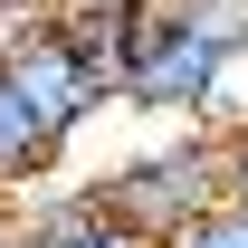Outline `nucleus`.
Wrapping results in <instances>:
<instances>
[{
  "label": "nucleus",
  "mask_w": 248,
  "mask_h": 248,
  "mask_svg": "<svg viewBox=\"0 0 248 248\" xmlns=\"http://www.w3.org/2000/svg\"><path fill=\"white\" fill-rule=\"evenodd\" d=\"M86 191L124 219V229H134V239H153V248H162L182 219H201L210 201H229V143H219L210 124H172L162 143L105 162Z\"/></svg>",
  "instance_id": "obj_1"
},
{
  "label": "nucleus",
  "mask_w": 248,
  "mask_h": 248,
  "mask_svg": "<svg viewBox=\"0 0 248 248\" xmlns=\"http://www.w3.org/2000/svg\"><path fill=\"white\" fill-rule=\"evenodd\" d=\"M0 77H10V86L29 95V105H38L48 124H58L67 143H77V134H86V124L105 115V105H115V95L95 86V67L77 58V48H67V29H58V10H48L38 29H19L10 48H0Z\"/></svg>",
  "instance_id": "obj_2"
},
{
  "label": "nucleus",
  "mask_w": 248,
  "mask_h": 248,
  "mask_svg": "<svg viewBox=\"0 0 248 248\" xmlns=\"http://www.w3.org/2000/svg\"><path fill=\"white\" fill-rule=\"evenodd\" d=\"M10 229H19V248H153V239H134L105 201H95L86 182H67V191H29L19 210H10Z\"/></svg>",
  "instance_id": "obj_3"
},
{
  "label": "nucleus",
  "mask_w": 248,
  "mask_h": 248,
  "mask_svg": "<svg viewBox=\"0 0 248 248\" xmlns=\"http://www.w3.org/2000/svg\"><path fill=\"white\" fill-rule=\"evenodd\" d=\"M67 162V134L38 115L29 95L0 77V210H19L29 191H48V172Z\"/></svg>",
  "instance_id": "obj_4"
},
{
  "label": "nucleus",
  "mask_w": 248,
  "mask_h": 248,
  "mask_svg": "<svg viewBox=\"0 0 248 248\" xmlns=\"http://www.w3.org/2000/svg\"><path fill=\"white\" fill-rule=\"evenodd\" d=\"M67 48L95 67V86L124 105V67H134V29H143V0H58Z\"/></svg>",
  "instance_id": "obj_5"
},
{
  "label": "nucleus",
  "mask_w": 248,
  "mask_h": 248,
  "mask_svg": "<svg viewBox=\"0 0 248 248\" xmlns=\"http://www.w3.org/2000/svg\"><path fill=\"white\" fill-rule=\"evenodd\" d=\"M162 248H248V201H210V210L182 219Z\"/></svg>",
  "instance_id": "obj_6"
},
{
  "label": "nucleus",
  "mask_w": 248,
  "mask_h": 248,
  "mask_svg": "<svg viewBox=\"0 0 248 248\" xmlns=\"http://www.w3.org/2000/svg\"><path fill=\"white\" fill-rule=\"evenodd\" d=\"M48 10H58V0H0V48H10V38H19V29H38Z\"/></svg>",
  "instance_id": "obj_7"
},
{
  "label": "nucleus",
  "mask_w": 248,
  "mask_h": 248,
  "mask_svg": "<svg viewBox=\"0 0 248 248\" xmlns=\"http://www.w3.org/2000/svg\"><path fill=\"white\" fill-rule=\"evenodd\" d=\"M219 143H229V201H248V124H229Z\"/></svg>",
  "instance_id": "obj_8"
},
{
  "label": "nucleus",
  "mask_w": 248,
  "mask_h": 248,
  "mask_svg": "<svg viewBox=\"0 0 248 248\" xmlns=\"http://www.w3.org/2000/svg\"><path fill=\"white\" fill-rule=\"evenodd\" d=\"M0 248H19V229H10V210H0Z\"/></svg>",
  "instance_id": "obj_9"
}]
</instances>
